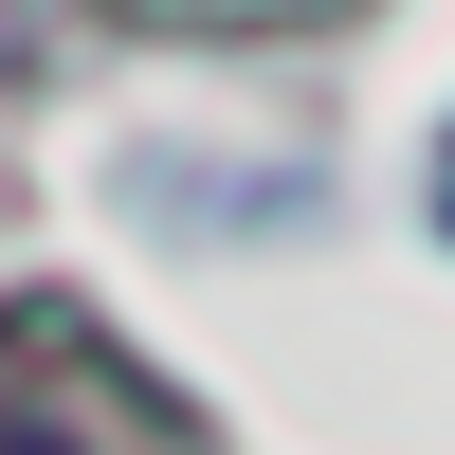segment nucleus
Segmentation results:
<instances>
[{"mask_svg":"<svg viewBox=\"0 0 455 455\" xmlns=\"http://www.w3.org/2000/svg\"><path fill=\"white\" fill-rule=\"evenodd\" d=\"M0 455H73V437H55V419H0Z\"/></svg>","mask_w":455,"mask_h":455,"instance_id":"nucleus-1","label":"nucleus"},{"mask_svg":"<svg viewBox=\"0 0 455 455\" xmlns=\"http://www.w3.org/2000/svg\"><path fill=\"white\" fill-rule=\"evenodd\" d=\"M437 219H455V164H437Z\"/></svg>","mask_w":455,"mask_h":455,"instance_id":"nucleus-2","label":"nucleus"}]
</instances>
